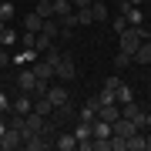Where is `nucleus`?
Wrapping results in <instances>:
<instances>
[{
    "label": "nucleus",
    "mask_w": 151,
    "mask_h": 151,
    "mask_svg": "<svg viewBox=\"0 0 151 151\" xmlns=\"http://www.w3.org/2000/svg\"><path fill=\"white\" fill-rule=\"evenodd\" d=\"M148 37H151V34H148L145 27H124V30H121V47H118V50H128V54L134 57V50L141 47V40H148Z\"/></svg>",
    "instance_id": "f257e3e1"
},
{
    "label": "nucleus",
    "mask_w": 151,
    "mask_h": 151,
    "mask_svg": "<svg viewBox=\"0 0 151 151\" xmlns=\"http://www.w3.org/2000/svg\"><path fill=\"white\" fill-rule=\"evenodd\" d=\"M54 77H57V81H74V77H77V67H74V60H70L67 54H60L57 67H54Z\"/></svg>",
    "instance_id": "f03ea898"
},
{
    "label": "nucleus",
    "mask_w": 151,
    "mask_h": 151,
    "mask_svg": "<svg viewBox=\"0 0 151 151\" xmlns=\"http://www.w3.org/2000/svg\"><path fill=\"white\" fill-rule=\"evenodd\" d=\"M17 148H24L20 131H17V128H7L4 134H0V151H17Z\"/></svg>",
    "instance_id": "7ed1b4c3"
},
{
    "label": "nucleus",
    "mask_w": 151,
    "mask_h": 151,
    "mask_svg": "<svg viewBox=\"0 0 151 151\" xmlns=\"http://www.w3.org/2000/svg\"><path fill=\"white\" fill-rule=\"evenodd\" d=\"M121 14H124V20H128V27H141V20H145L141 7L131 4V0H124V4H121Z\"/></svg>",
    "instance_id": "20e7f679"
},
{
    "label": "nucleus",
    "mask_w": 151,
    "mask_h": 151,
    "mask_svg": "<svg viewBox=\"0 0 151 151\" xmlns=\"http://www.w3.org/2000/svg\"><path fill=\"white\" fill-rule=\"evenodd\" d=\"M30 70H34V74H37V81H54V64H50V60L47 57H37V60H34V64H30Z\"/></svg>",
    "instance_id": "39448f33"
},
{
    "label": "nucleus",
    "mask_w": 151,
    "mask_h": 151,
    "mask_svg": "<svg viewBox=\"0 0 151 151\" xmlns=\"http://www.w3.org/2000/svg\"><path fill=\"white\" fill-rule=\"evenodd\" d=\"M54 148H57V151H74V148H77L74 131H64V128H60V131H57V138H54Z\"/></svg>",
    "instance_id": "423d86ee"
},
{
    "label": "nucleus",
    "mask_w": 151,
    "mask_h": 151,
    "mask_svg": "<svg viewBox=\"0 0 151 151\" xmlns=\"http://www.w3.org/2000/svg\"><path fill=\"white\" fill-rule=\"evenodd\" d=\"M97 118L108 121V124H114V121L121 118V104H101V108H97Z\"/></svg>",
    "instance_id": "0eeeda50"
},
{
    "label": "nucleus",
    "mask_w": 151,
    "mask_h": 151,
    "mask_svg": "<svg viewBox=\"0 0 151 151\" xmlns=\"http://www.w3.org/2000/svg\"><path fill=\"white\" fill-rule=\"evenodd\" d=\"M47 97H50V104H54V108H57V104H67V101H70L67 87H54V84L47 87Z\"/></svg>",
    "instance_id": "6e6552de"
},
{
    "label": "nucleus",
    "mask_w": 151,
    "mask_h": 151,
    "mask_svg": "<svg viewBox=\"0 0 151 151\" xmlns=\"http://www.w3.org/2000/svg\"><path fill=\"white\" fill-rule=\"evenodd\" d=\"M34 111L40 114V118H50L54 114V104H50V97L44 94V97H34Z\"/></svg>",
    "instance_id": "1a4fd4ad"
},
{
    "label": "nucleus",
    "mask_w": 151,
    "mask_h": 151,
    "mask_svg": "<svg viewBox=\"0 0 151 151\" xmlns=\"http://www.w3.org/2000/svg\"><path fill=\"white\" fill-rule=\"evenodd\" d=\"M91 17H94V24L108 20V0H94V4H91Z\"/></svg>",
    "instance_id": "9d476101"
},
{
    "label": "nucleus",
    "mask_w": 151,
    "mask_h": 151,
    "mask_svg": "<svg viewBox=\"0 0 151 151\" xmlns=\"http://www.w3.org/2000/svg\"><path fill=\"white\" fill-rule=\"evenodd\" d=\"M91 138H111V124L101 121V118H94L91 121Z\"/></svg>",
    "instance_id": "9b49d317"
},
{
    "label": "nucleus",
    "mask_w": 151,
    "mask_h": 151,
    "mask_svg": "<svg viewBox=\"0 0 151 151\" xmlns=\"http://www.w3.org/2000/svg\"><path fill=\"white\" fill-rule=\"evenodd\" d=\"M40 24H44V17L37 10H30L27 17H24V30H30V34H40Z\"/></svg>",
    "instance_id": "f8f14e48"
},
{
    "label": "nucleus",
    "mask_w": 151,
    "mask_h": 151,
    "mask_svg": "<svg viewBox=\"0 0 151 151\" xmlns=\"http://www.w3.org/2000/svg\"><path fill=\"white\" fill-rule=\"evenodd\" d=\"M134 64H151V37L141 40V47L134 50Z\"/></svg>",
    "instance_id": "ddd939ff"
},
{
    "label": "nucleus",
    "mask_w": 151,
    "mask_h": 151,
    "mask_svg": "<svg viewBox=\"0 0 151 151\" xmlns=\"http://www.w3.org/2000/svg\"><path fill=\"white\" fill-rule=\"evenodd\" d=\"M40 34H47V37H60V24H57V17H47V20L40 24Z\"/></svg>",
    "instance_id": "4468645a"
},
{
    "label": "nucleus",
    "mask_w": 151,
    "mask_h": 151,
    "mask_svg": "<svg viewBox=\"0 0 151 151\" xmlns=\"http://www.w3.org/2000/svg\"><path fill=\"white\" fill-rule=\"evenodd\" d=\"M50 47H54V37H47V34H37V40H34V50H37V54L44 57Z\"/></svg>",
    "instance_id": "2eb2a0df"
},
{
    "label": "nucleus",
    "mask_w": 151,
    "mask_h": 151,
    "mask_svg": "<svg viewBox=\"0 0 151 151\" xmlns=\"http://www.w3.org/2000/svg\"><path fill=\"white\" fill-rule=\"evenodd\" d=\"M34 7H37V14L44 17V20H47V17H57V14H54V0H37Z\"/></svg>",
    "instance_id": "dca6fc26"
},
{
    "label": "nucleus",
    "mask_w": 151,
    "mask_h": 151,
    "mask_svg": "<svg viewBox=\"0 0 151 151\" xmlns=\"http://www.w3.org/2000/svg\"><path fill=\"white\" fill-rule=\"evenodd\" d=\"M97 101H101V104H118V91L104 84V87H101V94H97Z\"/></svg>",
    "instance_id": "f3484780"
},
{
    "label": "nucleus",
    "mask_w": 151,
    "mask_h": 151,
    "mask_svg": "<svg viewBox=\"0 0 151 151\" xmlns=\"http://www.w3.org/2000/svg\"><path fill=\"white\" fill-rule=\"evenodd\" d=\"M74 138H77V141H91V121H77Z\"/></svg>",
    "instance_id": "a211bd4d"
},
{
    "label": "nucleus",
    "mask_w": 151,
    "mask_h": 151,
    "mask_svg": "<svg viewBox=\"0 0 151 151\" xmlns=\"http://www.w3.org/2000/svg\"><path fill=\"white\" fill-rule=\"evenodd\" d=\"M131 64H134V57H131L128 50H118V54H114V67H118V70H124V67H131Z\"/></svg>",
    "instance_id": "6ab92c4d"
},
{
    "label": "nucleus",
    "mask_w": 151,
    "mask_h": 151,
    "mask_svg": "<svg viewBox=\"0 0 151 151\" xmlns=\"http://www.w3.org/2000/svg\"><path fill=\"white\" fill-rule=\"evenodd\" d=\"M128 151H145V134H141V131H134V134L128 138Z\"/></svg>",
    "instance_id": "aec40b11"
},
{
    "label": "nucleus",
    "mask_w": 151,
    "mask_h": 151,
    "mask_svg": "<svg viewBox=\"0 0 151 151\" xmlns=\"http://www.w3.org/2000/svg\"><path fill=\"white\" fill-rule=\"evenodd\" d=\"M70 10H74L70 0H54V14H57V17H64V14H70Z\"/></svg>",
    "instance_id": "412c9836"
},
{
    "label": "nucleus",
    "mask_w": 151,
    "mask_h": 151,
    "mask_svg": "<svg viewBox=\"0 0 151 151\" xmlns=\"http://www.w3.org/2000/svg\"><path fill=\"white\" fill-rule=\"evenodd\" d=\"M77 24H94V17H91V7H77Z\"/></svg>",
    "instance_id": "4be33fe9"
},
{
    "label": "nucleus",
    "mask_w": 151,
    "mask_h": 151,
    "mask_svg": "<svg viewBox=\"0 0 151 151\" xmlns=\"http://www.w3.org/2000/svg\"><path fill=\"white\" fill-rule=\"evenodd\" d=\"M128 101H134V94H131L128 84H121V87H118V104H128Z\"/></svg>",
    "instance_id": "5701e85b"
},
{
    "label": "nucleus",
    "mask_w": 151,
    "mask_h": 151,
    "mask_svg": "<svg viewBox=\"0 0 151 151\" xmlns=\"http://www.w3.org/2000/svg\"><path fill=\"white\" fill-rule=\"evenodd\" d=\"M0 20H14V4H10V0L0 4Z\"/></svg>",
    "instance_id": "b1692460"
},
{
    "label": "nucleus",
    "mask_w": 151,
    "mask_h": 151,
    "mask_svg": "<svg viewBox=\"0 0 151 151\" xmlns=\"http://www.w3.org/2000/svg\"><path fill=\"white\" fill-rule=\"evenodd\" d=\"M34 40H37V34H30V30L20 34V44H24V47H34Z\"/></svg>",
    "instance_id": "393cba45"
},
{
    "label": "nucleus",
    "mask_w": 151,
    "mask_h": 151,
    "mask_svg": "<svg viewBox=\"0 0 151 151\" xmlns=\"http://www.w3.org/2000/svg\"><path fill=\"white\" fill-rule=\"evenodd\" d=\"M0 114H10V97L0 91Z\"/></svg>",
    "instance_id": "a878e982"
},
{
    "label": "nucleus",
    "mask_w": 151,
    "mask_h": 151,
    "mask_svg": "<svg viewBox=\"0 0 151 151\" xmlns=\"http://www.w3.org/2000/svg\"><path fill=\"white\" fill-rule=\"evenodd\" d=\"M111 27H114V30H118V34H121L124 27H128V20H124V14H121V17H114V20H111Z\"/></svg>",
    "instance_id": "bb28decb"
},
{
    "label": "nucleus",
    "mask_w": 151,
    "mask_h": 151,
    "mask_svg": "<svg viewBox=\"0 0 151 151\" xmlns=\"http://www.w3.org/2000/svg\"><path fill=\"white\" fill-rule=\"evenodd\" d=\"M0 40H4V44H14V40H17V34H14V30H7V27H4V34H0Z\"/></svg>",
    "instance_id": "cd10ccee"
},
{
    "label": "nucleus",
    "mask_w": 151,
    "mask_h": 151,
    "mask_svg": "<svg viewBox=\"0 0 151 151\" xmlns=\"http://www.w3.org/2000/svg\"><path fill=\"white\" fill-rule=\"evenodd\" d=\"M7 64H10V50H4V47H0V70H4Z\"/></svg>",
    "instance_id": "c85d7f7f"
},
{
    "label": "nucleus",
    "mask_w": 151,
    "mask_h": 151,
    "mask_svg": "<svg viewBox=\"0 0 151 151\" xmlns=\"http://www.w3.org/2000/svg\"><path fill=\"white\" fill-rule=\"evenodd\" d=\"M70 4H74V7H91L94 0H70Z\"/></svg>",
    "instance_id": "c756f323"
},
{
    "label": "nucleus",
    "mask_w": 151,
    "mask_h": 151,
    "mask_svg": "<svg viewBox=\"0 0 151 151\" xmlns=\"http://www.w3.org/2000/svg\"><path fill=\"white\" fill-rule=\"evenodd\" d=\"M145 131H151V111H145Z\"/></svg>",
    "instance_id": "7c9ffc66"
},
{
    "label": "nucleus",
    "mask_w": 151,
    "mask_h": 151,
    "mask_svg": "<svg viewBox=\"0 0 151 151\" xmlns=\"http://www.w3.org/2000/svg\"><path fill=\"white\" fill-rule=\"evenodd\" d=\"M145 151H151V131L145 134Z\"/></svg>",
    "instance_id": "2f4dec72"
},
{
    "label": "nucleus",
    "mask_w": 151,
    "mask_h": 151,
    "mask_svg": "<svg viewBox=\"0 0 151 151\" xmlns=\"http://www.w3.org/2000/svg\"><path fill=\"white\" fill-rule=\"evenodd\" d=\"M4 131H7V118L0 114V134H4Z\"/></svg>",
    "instance_id": "473e14b6"
},
{
    "label": "nucleus",
    "mask_w": 151,
    "mask_h": 151,
    "mask_svg": "<svg viewBox=\"0 0 151 151\" xmlns=\"http://www.w3.org/2000/svg\"><path fill=\"white\" fill-rule=\"evenodd\" d=\"M4 27H7V20H0V34H4Z\"/></svg>",
    "instance_id": "72a5a7b5"
},
{
    "label": "nucleus",
    "mask_w": 151,
    "mask_h": 151,
    "mask_svg": "<svg viewBox=\"0 0 151 151\" xmlns=\"http://www.w3.org/2000/svg\"><path fill=\"white\" fill-rule=\"evenodd\" d=\"M131 4H141V0H131Z\"/></svg>",
    "instance_id": "f704fd0d"
},
{
    "label": "nucleus",
    "mask_w": 151,
    "mask_h": 151,
    "mask_svg": "<svg viewBox=\"0 0 151 151\" xmlns=\"http://www.w3.org/2000/svg\"><path fill=\"white\" fill-rule=\"evenodd\" d=\"M34 4H37V0H34Z\"/></svg>",
    "instance_id": "c9c22d12"
},
{
    "label": "nucleus",
    "mask_w": 151,
    "mask_h": 151,
    "mask_svg": "<svg viewBox=\"0 0 151 151\" xmlns=\"http://www.w3.org/2000/svg\"><path fill=\"white\" fill-rule=\"evenodd\" d=\"M10 4H14V0H10Z\"/></svg>",
    "instance_id": "e433bc0d"
}]
</instances>
